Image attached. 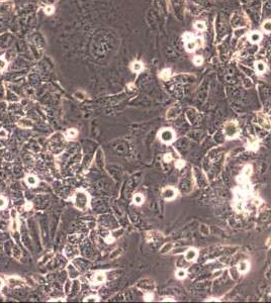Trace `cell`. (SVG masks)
Returning a JSON list of instances; mask_svg holds the SVG:
<instances>
[{
	"label": "cell",
	"instance_id": "1",
	"mask_svg": "<svg viewBox=\"0 0 271 303\" xmlns=\"http://www.w3.org/2000/svg\"><path fill=\"white\" fill-rule=\"evenodd\" d=\"M75 205L80 210L86 209L88 205V195L84 192H77L75 196Z\"/></svg>",
	"mask_w": 271,
	"mask_h": 303
},
{
	"label": "cell",
	"instance_id": "2",
	"mask_svg": "<svg viewBox=\"0 0 271 303\" xmlns=\"http://www.w3.org/2000/svg\"><path fill=\"white\" fill-rule=\"evenodd\" d=\"M224 132L227 135L228 139H236L239 135V129L236 123H234V122H228L226 124Z\"/></svg>",
	"mask_w": 271,
	"mask_h": 303
},
{
	"label": "cell",
	"instance_id": "3",
	"mask_svg": "<svg viewBox=\"0 0 271 303\" xmlns=\"http://www.w3.org/2000/svg\"><path fill=\"white\" fill-rule=\"evenodd\" d=\"M159 137H160L162 142L168 143H171L172 140H174V132L171 128H164L160 131Z\"/></svg>",
	"mask_w": 271,
	"mask_h": 303
},
{
	"label": "cell",
	"instance_id": "4",
	"mask_svg": "<svg viewBox=\"0 0 271 303\" xmlns=\"http://www.w3.org/2000/svg\"><path fill=\"white\" fill-rule=\"evenodd\" d=\"M162 196H163L166 200H172V199H174L175 196H176V191L171 187L165 188V189L163 190V192H162Z\"/></svg>",
	"mask_w": 271,
	"mask_h": 303
},
{
	"label": "cell",
	"instance_id": "5",
	"mask_svg": "<svg viewBox=\"0 0 271 303\" xmlns=\"http://www.w3.org/2000/svg\"><path fill=\"white\" fill-rule=\"evenodd\" d=\"M198 256V252L196 249L191 248L189 250H187L186 253H185V260L188 262H193L195 261V259Z\"/></svg>",
	"mask_w": 271,
	"mask_h": 303
},
{
	"label": "cell",
	"instance_id": "6",
	"mask_svg": "<svg viewBox=\"0 0 271 303\" xmlns=\"http://www.w3.org/2000/svg\"><path fill=\"white\" fill-rule=\"evenodd\" d=\"M67 271H68L69 276H70V278H71V279H76L77 277H78L79 272H78V270H77L73 265H71V264H70V265H68Z\"/></svg>",
	"mask_w": 271,
	"mask_h": 303
},
{
	"label": "cell",
	"instance_id": "7",
	"mask_svg": "<svg viewBox=\"0 0 271 303\" xmlns=\"http://www.w3.org/2000/svg\"><path fill=\"white\" fill-rule=\"evenodd\" d=\"M249 270V264L247 261H242L238 264V271L241 274H245Z\"/></svg>",
	"mask_w": 271,
	"mask_h": 303
},
{
	"label": "cell",
	"instance_id": "8",
	"mask_svg": "<svg viewBox=\"0 0 271 303\" xmlns=\"http://www.w3.org/2000/svg\"><path fill=\"white\" fill-rule=\"evenodd\" d=\"M258 124L261 127H263V128H265V129H267V131H269L270 129V122L268 121V119H266L265 117H258Z\"/></svg>",
	"mask_w": 271,
	"mask_h": 303
},
{
	"label": "cell",
	"instance_id": "9",
	"mask_svg": "<svg viewBox=\"0 0 271 303\" xmlns=\"http://www.w3.org/2000/svg\"><path fill=\"white\" fill-rule=\"evenodd\" d=\"M17 124H18V126L22 127V128H31V127L33 126V122H31V120H28V119H25V118L19 120Z\"/></svg>",
	"mask_w": 271,
	"mask_h": 303
},
{
	"label": "cell",
	"instance_id": "10",
	"mask_svg": "<svg viewBox=\"0 0 271 303\" xmlns=\"http://www.w3.org/2000/svg\"><path fill=\"white\" fill-rule=\"evenodd\" d=\"M21 255H22V254H21L20 249L18 248L16 244H14V246L12 247V257L14 258V259H16V260H20Z\"/></svg>",
	"mask_w": 271,
	"mask_h": 303
},
{
	"label": "cell",
	"instance_id": "11",
	"mask_svg": "<svg viewBox=\"0 0 271 303\" xmlns=\"http://www.w3.org/2000/svg\"><path fill=\"white\" fill-rule=\"evenodd\" d=\"M172 249H173V244L166 243V244H164L163 247L160 249V253L161 254H167V253H169Z\"/></svg>",
	"mask_w": 271,
	"mask_h": 303
},
{
	"label": "cell",
	"instance_id": "12",
	"mask_svg": "<svg viewBox=\"0 0 271 303\" xmlns=\"http://www.w3.org/2000/svg\"><path fill=\"white\" fill-rule=\"evenodd\" d=\"M260 39H261V34H260V33H258V31H253V33L250 34V42H253V44L258 42Z\"/></svg>",
	"mask_w": 271,
	"mask_h": 303
},
{
	"label": "cell",
	"instance_id": "13",
	"mask_svg": "<svg viewBox=\"0 0 271 303\" xmlns=\"http://www.w3.org/2000/svg\"><path fill=\"white\" fill-rule=\"evenodd\" d=\"M104 280H105V275L103 273L96 274V275L94 276V278H93L94 283H96V284H101V283L104 282Z\"/></svg>",
	"mask_w": 271,
	"mask_h": 303
},
{
	"label": "cell",
	"instance_id": "14",
	"mask_svg": "<svg viewBox=\"0 0 271 303\" xmlns=\"http://www.w3.org/2000/svg\"><path fill=\"white\" fill-rule=\"evenodd\" d=\"M8 282L9 284L11 285L12 287H15V286H18V285H21L22 284V281L20 280L19 278H17V277H12V278H9L8 279Z\"/></svg>",
	"mask_w": 271,
	"mask_h": 303
},
{
	"label": "cell",
	"instance_id": "15",
	"mask_svg": "<svg viewBox=\"0 0 271 303\" xmlns=\"http://www.w3.org/2000/svg\"><path fill=\"white\" fill-rule=\"evenodd\" d=\"M255 68H256V71L259 72L260 74L263 73V72H265V70H266V66H265V64L262 63V62H257L256 64H255Z\"/></svg>",
	"mask_w": 271,
	"mask_h": 303
},
{
	"label": "cell",
	"instance_id": "16",
	"mask_svg": "<svg viewBox=\"0 0 271 303\" xmlns=\"http://www.w3.org/2000/svg\"><path fill=\"white\" fill-rule=\"evenodd\" d=\"M170 76H171V71H170L169 69H164L160 74V77L163 80H168L170 78Z\"/></svg>",
	"mask_w": 271,
	"mask_h": 303
},
{
	"label": "cell",
	"instance_id": "17",
	"mask_svg": "<svg viewBox=\"0 0 271 303\" xmlns=\"http://www.w3.org/2000/svg\"><path fill=\"white\" fill-rule=\"evenodd\" d=\"M26 183L30 186H36L38 184V180L34 176H28L26 177Z\"/></svg>",
	"mask_w": 271,
	"mask_h": 303
},
{
	"label": "cell",
	"instance_id": "18",
	"mask_svg": "<svg viewBox=\"0 0 271 303\" xmlns=\"http://www.w3.org/2000/svg\"><path fill=\"white\" fill-rule=\"evenodd\" d=\"M186 50L188 51V52H193L195 49H196V42L194 41H191V42H186Z\"/></svg>",
	"mask_w": 271,
	"mask_h": 303
},
{
	"label": "cell",
	"instance_id": "19",
	"mask_svg": "<svg viewBox=\"0 0 271 303\" xmlns=\"http://www.w3.org/2000/svg\"><path fill=\"white\" fill-rule=\"evenodd\" d=\"M248 146H249V149L250 150H257L258 149V142H257V140H250L248 142Z\"/></svg>",
	"mask_w": 271,
	"mask_h": 303
},
{
	"label": "cell",
	"instance_id": "20",
	"mask_svg": "<svg viewBox=\"0 0 271 303\" xmlns=\"http://www.w3.org/2000/svg\"><path fill=\"white\" fill-rule=\"evenodd\" d=\"M132 69L134 72H140L143 70V65L140 62H134L132 65Z\"/></svg>",
	"mask_w": 271,
	"mask_h": 303
},
{
	"label": "cell",
	"instance_id": "21",
	"mask_svg": "<svg viewBox=\"0 0 271 303\" xmlns=\"http://www.w3.org/2000/svg\"><path fill=\"white\" fill-rule=\"evenodd\" d=\"M262 28L266 31V33H271V20L264 21L262 25Z\"/></svg>",
	"mask_w": 271,
	"mask_h": 303
},
{
	"label": "cell",
	"instance_id": "22",
	"mask_svg": "<svg viewBox=\"0 0 271 303\" xmlns=\"http://www.w3.org/2000/svg\"><path fill=\"white\" fill-rule=\"evenodd\" d=\"M143 201H144V197H143L141 194H136V195L134 196V202L136 204H138V205L142 204Z\"/></svg>",
	"mask_w": 271,
	"mask_h": 303
},
{
	"label": "cell",
	"instance_id": "23",
	"mask_svg": "<svg viewBox=\"0 0 271 303\" xmlns=\"http://www.w3.org/2000/svg\"><path fill=\"white\" fill-rule=\"evenodd\" d=\"M71 288H72V283H71L70 280H67V281H66V283H65V285H64V291H65V293L66 294L70 293Z\"/></svg>",
	"mask_w": 271,
	"mask_h": 303
},
{
	"label": "cell",
	"instance_id": "24",
	"mask_svg": "<svg viewBox=\"0 0 271 303\" xmlns=\"http://www.w3.org/2000/svg\"><path fill=\"white\" fill-rule=\"evenodd\" d=\"M121 254V249L118 248V249L113 250L112 253H111V254H110V256H109V257H110V259H115V258H118Z\"/></svg>",
	"mask_w": 271,
	"mask_h": 303
},
{
	"label": "cell",
	"instance_id": "25",
	"mask_svg": "<svg viewBox=\"0 0 271 303\" xmlns=\"http://www.w3.org/2000/svg\"><path fill=\"white\" fill-rule=\"evenodd\" d=\"M251 173H252V168H251V166H249L248 165V166H246L243 170V176L248 178L251 175Z\"/></svg>",
	"mask_w": 271,
	"mask_h": 303
},
{
	"label": "cell",
	"instance_id": "26",
	"mask_svg": "<svg viewBox=\"0 0 271 303\" xmlns=\"http://www.w3.org/2000/svg\"><path fill=\"white\" fill-rule=\"evenodd\" d=\"M176 277L178 279H184L186 277V271L185 270H178L176 272Z\"/></svg>",
	"mask_w": 271,
	"mask_h": 303
},
{
	"label": "cell",
	"instance_id": "27",
	"mask_svg": "<svg viewBox=\"0 0 271 303\" xmlns=\"http://www.w3.org/2000/svg\"><path fill=\"white\" fill-rule=\"evenodd\" d=\"M7 206V199L3 196H0V209H4Z\"/></svg>",
	"mask_w": 271,
	"mask_h": 303
},
{
	"label": "cell",
	"instance_id": "28",
	"mask_svg": "<svg viewBox=\"0 0 271 303\" xmlns=\"http://www.w3.org/2000/svg\"><path fill=\"white\" fill-rule=\"evenodd\" d=\"M77 134H78V131H77L75 128H70V129H68L67 135H68L69 137H77Z\"/></svg>",
	"mask_w": 271,
	"mask_h": 303
},
{
	"label": "cell",
	"instance_id": "29",
	"mask_svg": "<svg viewBox=\"0 0 271 303\" xmlns=\"http://www.w3.org/2000/svg\"><path fill=\"white\" fill-rule=\"evenodd\" d=\"M200 232L203 233V235H208V233H209V228L208 227H206L205 224H203L200 227Z\"/></svg>",
	"mask_w": 271,
	"mask_h": 303
},
{
	"label": "cell",
	"instance_id": "30",
	"mask_svg": "<svg viewBox=\"0 0 271 303\" xmlns=\"http://www.w3.org/2000/svg\"><path fill=\"white\" fill-rule=\"evenodd\" d=\"M194 26L198 30H203L204 28H205V25H204V22H203V21H197V22H195Z\"/></svg>",
	"mask_w": 271,
	"mask_h": 303
},
{
	"label": "cell",
	"instance_id": "31",
	"mask_svg": "<svg viewBox=\"0 0 271 303\" xmlns=\"http://www.w3.org/2000/svg\"><path fill=\"white\" fill-rule=\"evenodd\" d=\"M203 62V57H200V56H196V57H194V59H193V63H194L196 66L201 65Z\"/></svg>",
	"mask_w": 271,
	"mask_h": 303
},
{
	"label": "cell",
	"instance_id": "32",
	"mask_svg": "<svg viewBox=\"0 0 271 303\" xmlns=\"http://www.w3.org/2000/svg\"><path fill=\"white\" fill-rule=\"evenodd\" d=\"M183 39H184L185 42H191V41H193V36L189 33H184V36H183Z\"/></svg>",
	"mask_w": 271,
	"mask_h": 303
},
{
	"label": "cell",
	"instance_id": "33",
	"mask_svg": "<svg viewBox=\"0 0 271 303\" xmlns=\"http://www.w3.org/2000/svg\"><path fill=\"white\" fill-rule=\"evenodd\" d=\"M74 96H75L77 99H79V100H83L84 98H85V94L83 92H76L75 94H74Z\"/></svg>",
	"mask_w": 271,
	"mask_h": 303
},
{
	"label": "cell",
	"instance_id": "34",
	"mask_svg": "<svg viewBox=\"0 0 271 303\" xmlns=\"http://www.w3.org/2000/svg\"><path fill=\"white\" fill-rule=\"evenodd\" d=\"M144 299L146 300V301H151V300H153V294H152V292H151V291H148V293H146V295H145Z\"/></svg>",
	"mask_w": 271,
	"mask_h": 303
},
{
	"label": "cell",
	"instance_id": "35",
	"mask_svg": "<svg viewBox=\"0 0 271 303\" xmlns=\"http://www.w3.org/2000/svg\"><path fill=\"white\" fill-rule=\"evenodd\" d=\"M54 11H55V8L53 6H51V5H50V6H47L46 8H45V13H47V14H52Z\"/></svg>",
	"mask_w": 271,
	"mask_h": 303
},
{
	"label": "cell",
	"instance_id": "36",
	"mask_svg": "<svg viewBox=\"0 0 271 303\" xmlns=\"http://www.w3.org/2000/svg\"><path fill=\"white\" fill-rule=\"evenodd\" d=\"M164 162H166V163H169V162H171L172 161V159H173V157H172L171 154H166L165 156H164Z\"/></svg>",
	"mask_w": 271,
	"mask_h": 303
},
{
	"label": "cell",
	"instance_id": "37",
	"mask_svg": "<svg viewBox=\"0 0 271 303\" xmlns=\"http://www.w3.org/2000/svg\"><path fill=\"white\" fill-rule=\"evenodd\" d=\"M6 66H7V63L5 62L3 59H0V71L4 70V69L6 68Z\"/></svg>",
	"mask_w": 271,
	"mask_h": 303
},
{
	"label": "cell",
	"instance_id": "38",
	"mask_svg": "<svg viewBox=\"0 0 271 303\" xmlns=\"http://www.w3.org/2000/svg\"><path fill=\"white\" fill-rule=\"evenodd\" d=\"M7 135H8V134L5 129H0V137L1 139H5V137H7Z\"/></svg>",
	"mask_w": 271,
	"mask_h": 303
},
{
	"label": "cell",
	"instance_id": "39",
	"mask_svg": "<svg viewBox=\"0 0 271 303\" xmlns=\"http://www.w3.org/2000/svg\"><path fill=\"white\" fill-rule=\"evenodd\" d=\"M85 301H92V302L98 301V297H96V296H89V297H87V298L85 299Z\"/></svg>",
	"mask_w": 271,
	"mask_h": 303
},
{
	"label": "cell",
	"instance_id": "40",
	"mask_svg": "<svg viewBox=\"0 0 271 303\" xmlns=\"http://www.w3.org/2000/svg\"><path fill=\"white\" fill-rule=\"evenodd\" d=\"M175 166H176V168H178V169H180V168H182V167L183 166H184V162H183V161H177L176 162V164H175Z\"/></svg>",
	"mask_w": 271,
	"mask_h": 303
},
{
	"label": "cell",
	"instance_id": "41",
	"mask_svg": "<svg viewBox=\"0 0 271 303\" xmlns=\"http://www.w3.org/2000/svg\"><path fill=\"white\" fill-rule=\"evenodd\" d=\"M10 215H11V218L12 219H15L16 218V216H17V212L15 209H11V211H10Z\"/></svg>",
	"mask_w": 271,
	"mask_h": 303
},
{
	"label": "cell",
	"instance_id": "42",
	"mask_svg": "<svg viewBox=\"0 0 271 303\" xmlns=\"http://www.w3.org/2000/svg\"><path fill=\"white\" fill-rule=\"evenodd\" d=\"M162 301H174L173 299H171V298H165V299H163Z\"/></svg>",
	"mask_w": 271,
	"mask_h": 303
},
{
	"label": "cell",
	"instance_id": "43",
	"mask_svg": "<svg viewBox=\"0 0 271 303\" xmlns=\"http://www.w3.org/2000/svg\"><path fill=\"white\" fill-rule=\"evenodd\" d=\"M2 287H3V281H2V279L0 278V289H1Z\"/></svg>",
	"mask_w": 271,
	"mask_h": 303
},
{
	"label": "cell",
	"instance_id": "44",
	"mask_svg": "<svg viewBox=\"0 0 271 303\" xmlns=\"http://www.w3.org/2000/svg\"><path fill=\"white\" fill-rule=\"evenodd\" d=\"M208 301H219V300L216 299V298H209V299H208Z\"/></svg>",
	"mask_w": 271,
	"mask_h": 303
}]
</instances>
